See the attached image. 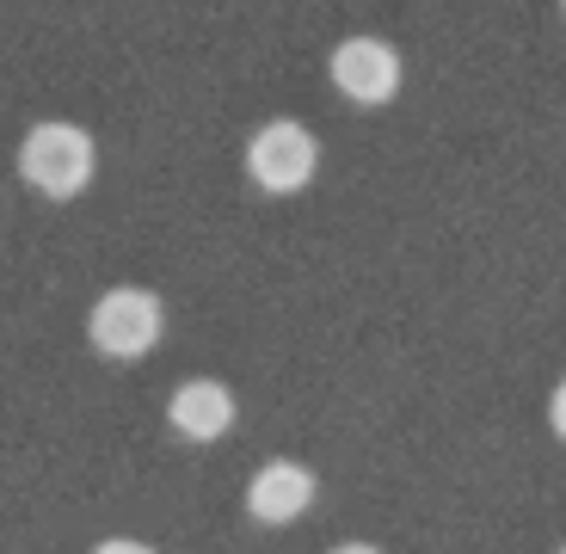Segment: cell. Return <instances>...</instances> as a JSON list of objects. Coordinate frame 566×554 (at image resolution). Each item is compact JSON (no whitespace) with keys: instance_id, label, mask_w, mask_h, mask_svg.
I'll return each mask as SVG.
<instances>
[{"instance_id":"6da1fadb","label":"cell","mask_w":566,"mask_h":554,"mask_svg":"<svg viewBox=\"0 0 566 554\" xmlns=\"http://www.w3.org/2000/svg\"><path fill=\"white\" fill-rule=\"evenodd\" d=\"M93 136L81 124H31L19 143V179L43 198H81L93 179Z\"/></svg>"},{"instance_id":"7a4b0ae2","label":"cell","mask_w":566,"mask_h":554,"mask_svg":"<svg viewBox=\"0 0 566 554\" xmlns=\"http://www.w3.org/2000/svg\"><path fill=\"white\" fill-rule=\"evenodd\" d=\"M160 327H167L160 296H155V290H142V284L105 290V296L93 302V314H86V339H93V352L117 357V364L155 352V345H160Z\"/></svg>"},{"instance_id":"3957f363","label":"cell","mask_w":566,"mask_h":554,"mask_svg":"<svg viewBox=\"0 0 566 554\" xmlns=\"http://www.w3.org/2000/svg\"><path fill=\"white\" fill-rule=\"evenodd\" d=\"M314 167H321V143H314L296 117H271L265 129H253V143H247V173H253V185L271 191V198L302 191L314 179Z\"/></svg>"},{"instance_id":"277c9868","label":"cell","mask_w":566,"mask_h":554,"mask_svg":"<svg viewBox=\"0 0 566 554\" xmlns=\"http://www.w3.org/2000/svg\"><path fill=\"white\" fill-rule=\"evenodd\" d=\"M326 74L352 105H388L400 93V56L382 38H345L326 62Z\"/></svg>"},{"instance_id":"5b68a950","label":"cell","mask_w":566,"mask_h":554,"mask_svg":"<svg viewBox=\"0 0 566 554\" xmlns=\"http://www.w3.org/2000/svg\"><path fill=\"white\" fill-rule=\"evenodd\" d=\"M308 505H314V474L302 469V462H290V456L265 462V469L247 481V512H253L259 524H296Z\"/></svg>"},{"instance_id":"8992f818","label":"cell","mask_w":566,"mask_h":554,"mask_svg":"<svg viewBox=\"0 0 566 554\" xmlns=\"http://www.w3.org/2000/svg\"><path fill=\"white\" fill-rule=\"evenodd\" d=\"M167 426L179 431V438H191V443H216L228 426H234V395H228L222 383H210V376L179 383L172 400H167Z\"/></svg>"},{"instance_id":"52a82bcc","label":"cell","mask_w":566,"mask_h":554,"mask_svg":"<svg viewBox=\"0 0 566 554\" xmlns=\"http://www.w3.org/2000/svg\"><path fill=\"white\" fill-rule=\"evenodd\" d=\"M548 426H554V438L566 443V376H560V388L548 395Z\"/></svg>"},{"instance_id":"ba28073f","label":"cell","mask_w":566,"mask_h":554,"mask_svg":"<svg viewBox=\"0 0 566 554\" xmlns=\"http://www.w3.org/2000/svg\"><path fill=\"white\" fill-rule=\"evenodd\" d=\"M93 554H155L148 542H136V536H112V542H99Z\"/></svg>"},{"instance_id":"9c48e42d","label":"cell","mask_w":566,"mask_h":554,"mask_svg":"<svg viewBox=\"0 0 566 554\" xmlns=\"http://www.w3.org/2000/svg\"><path fill=\"white\" fill-rule=\"evenodd\" d=\"M326 554H382V548H369V542H339V548H326Z\"/></svg>"},{"instance_id":"30bf717a","label":"cell","mask_w":566,"mask_h":554,"mask_svg":"<svg viewBox=\"0 0 566 554\" xmlns=\"http://www.w3.org/2000/svg\"><path fill=\"white\" fill-rule=\"evenodd\" d=\"M560 7H566V0H560Z\"/></svg>"},{"instance_id":"8fae6325","label":"cell","mask_w":566,"mask_h":554,"mask_svg":"<svg viewBox=\"0 0 566 554\" xmlns=\"http://www.w3.org/2000/svg\"><path fill=\"white\" fill-rule=\"evenodd\" d=\"M560 554H566V548H560Z\"/></svg>"}]
</instances>
